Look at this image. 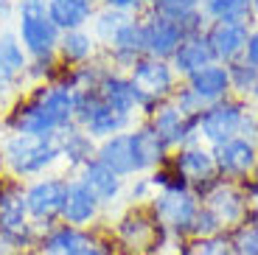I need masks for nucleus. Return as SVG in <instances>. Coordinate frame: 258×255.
<instances>
[{"label": "nucleus", "instance_id": "39448f33", "mask_svg": "<svg viewBox=\"0 0 258 255\" xmlns=\"http://www.w3.org/2000/svg\"><path fill=\"white\" fill-rule=\"evenodd\" d=\"M14 34H17L23 51L28 53V59L53 56L59 48V37H62V31L48 17L45 3H17Z\"/></svg>", "mask_w": 258, "mask_h": 255}, {"label": "nucleus", "instance_id": "58836bf2", "mask_svg": "<svg viewBox=\"0 0 258 255\" xmlns=\"http://www.w3.org/2000/svg\"><path fill=\"white\" fill-rule=\"evenodd\" d=\"M98 6H107V9H115V12L123 14H143L149 9V0H98Z\"/></svg>", "mask_w": 258, "mask_h": 255}, {"label": "nucleus", "instance_id": "a19ab883", "mask_svg": "<svg viewBox=\"0 0 258 255\" xmlns=\"http://www.w3.org/2000/svg\"><path fill=\"white\" fill-rule=\"evenodd\" d=\"M17 3L20 0H0V23H6L17 14Z\"/></svg>", "mask_w": 258, "mask_h": 255}, {"label": "nucleus", "instance_id": "37998d69", "mask_svg": "<svg viewBox=\"0 0 258 255\" xmlns=\"http://www.w3.org/2000/svg\"><path fill=\"white\" fill-rule=\"evenodd\" d=\"M20 3H45V0H20Z\"/></svg>", "mask_w": 258, "mask_h": 255}, {"label": "nucleus", "instance_id": "2f4dec72", "mask_svg": "<svg viewBox=\"0 0 258 255\" xmlns=\"http://www.w3.org/2000/svg\"><path fill=\"white\" fill-rule=\"evenodd\" d=\"M129 17H135V14H123V12H115V9L98 6L96 17H93V23H90V34L96 37V42L104 48V45L118 34V28H121Z\"/></svg>", "mask_w": 258, "mask_h": 255}, {"label": "nucleus", "instance_id": "6e6552de", "mask_svg": "<svg viewBox=\"0 0 258 255\" xmlns=\"http://www.w3.org/2000/svg\"><path fill=\"white\" fill-rule=\"evenodd\" d=\"M247 109H250V101H241L236 96H227L222 101L205 107L200 112V126H197L200 141L213 149V146H219V143L239 138L241 123L247 118Z\"/></svg>", "mask_w": 258, "mask_h": 255}, {"label": "nucleus", "instance_id": "2eb2a0df", "mask_svg": "<svg viewBox=\"0 0 258 255\" xmlns=\"http://www.w3.org/2000/svg\"><path fill=\"white\" fill-rule=\"evenodd\" d=\"M101 213H104V208L98 205V199L87 191V185L82 179L71 174L68 177V191H64V205H62L59 222L79 227V230H96Z\"/></svg>", "mask_w": 258, "mask_h": 255}, {"label": "nucleus", "instance_id": "5701e85b", "mask_svg": "<svg viewBox=\"0 0 258 255\" xmlns=\"http://www.w3.org/2000/svg\"><path fill=\"white\" fill-rule=\"evenodd\" d=\"M56 149H59V157L73 174L79 171L82 166H87L90 160H96V152H98V143L93 141L90 135L84 132L82 126H68L56 135Z\"/></svg>", "mask_w": 258, "mask_h": 255}, {"label": "nucleus", "instance_id": "1a4fd4ad", "mask_svg": "<svg viewBox=\"0 0 258 255\" xmlns=\"http://www.w3.org/2000/svg\"><path fill=\"white\" fill-rule=\"evenodd\" d=\"M64 191H68V177H62V174H45V177L26 182L28 219L39 233L59 222L62 205H64Z\"/></svg>", "mask_w": 258, "mask_h": 255}, {"label": "nucleus", "instance_id": "7c9ffc66", "mask_svg": "<svg viewBox=\"0 0 258 255\" xmlns=\"http://www.w3.org/2000/svg\"><path fill=\"white\" fill-rule=\"evenodd\" d=\"M225 68H227V76H230V93L241 101H252V93L258 87V71L252 65H247L244 59H236Z\"/></svg>", "mask_w": 258, "mask_h": 255}, {"label": "nucleus", "instance_id": "c9c22d12", "mask_svg": "<svg viewBox=\"0 0 258 255\" xmlns=\"http://www.w3.org/2000/svg\"><path fill=\"white\" fill-rule=\"evenodd\" d=\"M123 197L129 199V205H149L152 197H155V188H152L146 174H141V177L129 179V185L123 188Z\"/></svg>", "mask_w": 258, "mask_h": 255}, {"label": "nucleus", "instance_id": "a18cd8bd", "mask_svg": "<svg viewBox=\"0 0 258 255\" xmlns=\"http://www.w3.org/2000/svg\"><path fill=\"white\" fill-rule=\"evenodd\" d=\"M0 31H3V23H0Z\"/></svg>", "mask_w": 258, "mask_h": 255}, {"label": "nucleus", "instance_id": "c756f323", "mask_svg": "<svg viewBox=\"0 0 258 255\" xmlns=\"http://www.w3.org/2000/svg\"><path fill=\"white\" fill-rule=\"evenodd\" d=\"M177 255H239V252H236L230 233H216V236H208V238H185V241H180V252Z\"/></svg>", "mask_w": 258, "mask_h": 255}, {"label": "nucleus", "instance_id": "c03bdc74", "mask_svg": "<svg viewBox=\"0 0 258 255\" xmlns=\"http://www.w3.org/2000/svg\"><path fill=\"white\" fill-rule=\"evenodd\" d=\"M252 101H255V104H258V87H255V93H252Z\"/></svg>", "mask_w": 258, "mask_h": 255}, {"label": "nucleus", "instance_id": "393cba45", "mask_svg": "<svg viewBox=\"0 0 258 255\" xmlns=\"http://www.w3.org/2000/svg\"><path fill=\"white\" fill-rule=\"evenodd\" d=\"M98 3L96 0H45V12L53 20L59 31H79V28H90L96 17Z\"/></svg>", "mask_w": 258, "mask_h": 255}, {"label": "nucleus", "instance_id": "0eeeda50", "mask_svg": "<svg viewBox=\"0 0 258 255\" xmlns=\"http://www.w3.org/2000/svg\"><path fill=\"white\" fill-rule=\"evenodd\" d=\"M200 202H202V208H208L216 216V222L222 224L225 233H230L239 224H244L252 216V211H255V205L250 202L244 185L230 182V179H216V182H211L200 194Z\"/></svg>", "mask_w": 258, "mask_h": 255}, {"label": "nucleus", "instance_id": "72a5a7b5", "mask_svg": "<svg viewBox=\"0 0 258 255\" xmlns=\"http://www.w3.org/2000/svg\"><path fill=\"white\" fill-rule=\"evenodd\" d=\"M230 238L236 244V252L239 255H258V208L252 211V216L244 224L230 230Z\"/></svg>", "mask_w": 258, "mask_h": 255}, {"label": "nucleus", "instance_id": "412c9836", "mask_svg": "<svg viewBox=\"0 0 258 255\" xmlns=\"http://www.w3.org/2000/svg\"><path fill=\"white\" fill-rule=\"evenodd\" d=\"M182 87L191 93L202 107H211V104L222 101V98L233 96L230 93V76H227L225 65H208L202 71H197L194 76L182 79Z\"/></svg>", "mask_w": 258, "mask_h": 255}, {"label": "nucleus", "instance_id": "7ed1b4c3", "mask_svg": "<svg viewBox=\"0 0 258 255\" xmlns=\"http://www.w3.org/2000/svg\"><path fill=\"white\" fill-rule=\"evenodd\" d=\"M126 76H129V82H132V87H135L138 112L143 115V121H146L163 101H171L177 87H180V79H177L171 62L155 59V56H141L132 65V71H129Z\"/></svg>", "mask_w": 258, "mask_h": 255}, {"label": "nucleus", "instance_id": "20e7f679", "mask_svg": "<svg viewBox=\"0 0 258 255\" xmlns=\"http://www.w3.org/2000/svg\"><path fill=\"white\" fill-rule=\"evenodd\" d=\"M110 236L118 244V252L157 255L163 238H166V230L160 227V222H157V216L152 213L149 205H129L115 219Z\"/></svg>", "mask_w": 258, "mask_h": 255}, {"label": "nucleus", "instance_id": "9d476101", "mask_svg": "<svg viewBox=\"0 0 258 255\" xmlns=\"http://www.w3.org/2000/svg\"><path fill=\"white\" fill-rule=\"evenodd\" d=\"M149 208L168 236L185 241L191 236V224L200 213L202 202L194 191H157L149 202Z\"/></svg>", "mask_w": 258, "mask_h": 255}, {"label": "nucleus", "instance_id": "cd10ccee", "mask_svg": "<svg viewBox=\"0 0 258 255\" xmlns=\"http://www.w3.org/2000/svg\"><path fill=\"white\" fill-rule=\"evenodd\" d=\"M56 56L64 68H82L87 62H96L101 56V45L90 34V28H79V31H64L59 37Z\"/></svg>", "mask_w": 258, "mask_h": 255}, {"label": "nucleus", "instance_id": "c85d7f7f", "mask_svg": "<svg viewBox=\"0 0 258 255\" xmlns=\"http://www.w3.org/2000/svg\"><path fill=\"white\" fill-rule=\"evenodd\" d=\"M200 12L208 23L227 20V23H252V3L250 0H200Z\"/></svg>", "mask_w": 258, "mask_h": 255}, {"label": "nucleus", "instance_id": "a878e982", "mask_svg": "<svg viewBox=\"0 0 258 255\" xmlns=\"http://www.w3.org/2000/svg\"><path fill=\"white\" fill-rule=\"evenodd\" d=\"M171 68H174L177 79H188L194 76L197 71L208 68V65H216V56H213L211 45H208L205 34H194V37H185L180 42V48L174 51V56L168 59Z\"/></svg>", "mask_w": 258, "mask_h": 255}, {"label": "nucleus", "instance_id": "473e14b6", "mask_svg": "<svg viewBox=\"0 0 258 255\" xmlns=\"http://www.w3.org/2000/svg\"><path fill=\"white\" fill-rule=\"evenodd\" d=\"M146 177H149V182H152V188H155V194L157 191H191V185L180 177V171L171 166V160H166V163L157 166L155 171H149Z\"/></svg>", "mask_w": 258, "mask_h": 255}, {"label": "nucleus", "instance_id": "ea45409f", "mask_svg": "<svg viewBox=\"0 0 258 255\" xmlns=\"http://www.w3.org/2000/svg\"><path fill=\"white\" fill-rule=\"evenodd\" d=\"M241 59L258 71V28H252V31H250V39H247V45H244V56H241Z\"/></svg>", "mask_w": 258, "mask_h": 255}, {"label": "nucleus", "instance_id": "423d86ee", "mask_svg": "<svg viewBox=\"0 0 258 255\" xmlns=\"http://www.w3.org/2000/svg\"><path fill=\"white\" fill-rule=\"evenodd\" d=\"M76 126H82L93 141L101 143L112 135L129 132L135 126V118L115 112L110 104H104L96 87H82L76 90Z\"/></svg>", "mask_w": 258, "mask_h": 255}, {"label": "nucleus", "instance_id": "f704fd0d", "mask_svg": "<svg viewBox=\"0 0 258 255\" xmlns=\"http://www.w3.org/2000/svg\"><path fill=\"white\" fill-rule=\"evenodd\" d=\"M149 12L163 14V17L180 23L182 17L200 12V0H149Z\"/></svg>", "mask_w": 258, "mask_h": 255}, {"label": "nucleus", "instance_id": "6ab92c4d", "mask_svg": "<svg viewBox=\"0 0 258 255\" xmlns=\"http://www.w3.org/2000/svg\"><path fill=\"white\" fill-rule=\"evenodd\" d=\"M93 238V230H79L64 222H56L53 227L42 230L37 238L34 255H82Z\"/></svg>", "mask_w": 258, "mask_h": 255}, {"label": "nucleus", "instance_id": "e433bc0d", "mask_svg": "<svg viewBox=\"0 0 258 255\" xmlns=\"http://www.w3.org/2000/svg\"><path fill=\"white\" fill-rule=\"evenodd\" d=\"M216 233H225L222 224L216 222V216L208 208H200V213H197V219L191 224V236L188 238H208V236H216Z\"/></svg>", "mask_w": 258, "mask_h": 255}, {"label": "nucleus", "instance_id": "a211bd4d", "mask_svg": "<svg viewBox=\"0 0 258 255\" xmlns=\"http://www.w3.org/2000/svg\"><path fill=\"white\" fill-rule=\"evenodd\" d=\"M28 71V53L23 51L17 34L12 28L0 31V98L17 93L26 84Z\"/></svg>", "mask_w": 258, "mask_h": 255}, {"label": "nucleus", "instance_id": "4468645a", "mask_svg": "<svg viewBox=\"0 0 258 255\" xmlns=\"http://www.w3.org/2000/svg\"><path fill=\"white\" fill-rule=\"evenodd\" d=\"M141 56H146V51H143V23H141V14H138V17H129L118 28L115 37L101 48V59L110 65L112 71L129 73L132 65Z\"/></svg>", "mask_w": 258, "mask_h": 255}, {"label": "nucleus", "instance_id": "dca6fc26", "mask_svg": "<svg viewBox=\"0 0 258 255\" xmlns=\"http://www.w3.org/2000/svg\"><path fill=\"white\" fill-rule=\"evenodd\" d=\"M141 23H143V51L146 56H155V59H171L174 51L180 48L182 37L180 26L174 20L163 17V14H155V12H143L141 14Z\"/></svg>", "mask_w": 258, "mask_h": 255}, {"label": "nucleus", "instance_id": "bb28decb", "mask_svg": "<svg viewBox=\"0 0 258 255\" xmlns=\"http://www.w3.org/2000/svg\"><path fill=\"white\" fill-rule=\"evenodd\" d=\"M98 96L104 98V104H110L115 112H123V115H132V118H138V96H135V87H132V82H129L126 73L121 71H112V68H107V73L101 76V82L96 84Z\"/></svg>", "mask_w": 258, "mask_h": 255}, {"label": "nucleus", "instance_id": "f3484780", "mask_svg": "<svg viewBox=\"0 0 258 255\" xmlns=\"http://www.w3.org/2000/svg\"><path fill=\"white\" fill-rule=\"evenodd\" d=\"M250 23H227V20H213L205 28V39L211 45L213 56L219 65H230L244 56V45L250 39Z\"/></svg>", "mask_w": 258, "mask_h": 255}, {"label": "nucleus", "instance_id": "aec40b11", "mask_svg": "<svg viewBox=\"0 0 258 255\" xmlns=\"http://www.w3.org/2000/svg\"><path fill=\"white\" fill-rule=\"evenodd\" d=\"M73 177H79L84 185H87V191L98 199V205H101L104 211L112 208V205H118L123 199L126 179H121L118 174H112L110 168L104 166V163H98V160H90V163L82 166Z\"/></svg>", "mask_w": 258, "mask_h": 255}, {"label": "nucleus", "instance_id": "4be33fe9", "mask_svg": "<svg viewBox=\"0 0 258 255\" xmlns=\"http://www.w3.org/2000/svg\"><path fill=\"white\" fill-rule=\"evenodd\" d=\"M96 160L104 163L112 174H118L121 179H132V177H141V166H138V157H135V149H132V135L121 132V135H112L107 141L98 143V152Z\"/></svg>", "mask_w": 258, "mask_h": 255}, {"label": "nucleus", "instance_id": "79ce46f5", "mask_svg": "<svg viewBox=\"0 0 258 255\" xmlns=\"http://www.w3.org/2000/svg\"><path fill=\"white\" fill-rule=\"evenodd\" d=\"M252 3V20H258V0H250Z\"/></svg>", "mask_w": 258, "mask_h": 255}, {"label": "nucleus", "instance_id": "ddd939ff", "mask_svg": "<svg viewBox=\"0 0 258 255\" xmlns=\"http://www.w3.org/2000/svg\"><path fill=\"white\" fill-rule=\"evenodd\" d=\"M213 163H216V174L219 179H230V182H247L252 171L258 168V143L247 141V138H233L227 143L213 146Z\"/></svg>", "mask_w": 258, "mask_h": 255}, {"label": "nucleus", "instance_id": "9b49d317", "mask_svg": "<svg viewBox=\"0 0 258 255\" xmlns=\"http://www.w3.org/2000/svg\"><path fill=\"white\" fill-rule=\"evenodd\" d=\"M171 166L180 171V177L191 185V191L200 197L211 182L219 179L216 174V163H213V152L211 146H205L202 141H194V143H185V146L174 149L171 152Z\"/></svg>", "mask_w": 258, "mask_h": 255}, {"label": "nucleus", "instance_id": "f8f14e48", "mask_svg": "<svg viewBox=\"0 0 258 255\" xmlns=\"http://www.w3.org/2000/svg\"><path fill=\"white\" fill-rule=\"evenodd\" d=\"M146 123L160 135V141L166 143L171 152L185 143L200 141L197 126H200V115H185L174 101H163L155 112L146 118Z\"/></svg>", "mask_w": 258, "mask_h": 255}, {"label": "nucleus", "instance_id": "49530a36", "mask_svg": "<svg viewBox=\"0 0 258 255\" xmlns=\"http://www.w3.org/2000/svg\"><path fill=\"white\" fill-rule=\"evenodd\" d=\"M96 3H98V0H96Z\"/></svg>", "mask_w": 258, "mask_h": 255}, {"label": "nucleus", "instance_id": "b1692460", "mask_svg": "<svg viewBox=\"0 0 258 255\" xmlns=\"http://www.w3.org/2000/svg\"><path fill=\"white\" fill-rule=\"evenodd\" d=\"M132 135V149H135V157H138V166H141V174L155 171L157 166H163L168 157H171V149L160 141V135L149 126L146 121L135 123L129 129Z\"/></svg>", "mask_w": 258, "mask_h": 255}, {"label": "nucleus", "instance_id": "f257e3e1", "mask_svg": "<svg viewBox=\"0 0 258 255\" xmlns=\"http://www.w3.org/2000/svg\"><path fill=\"white\" fill-rule=\"evenodd\" d=\"M73 123H76V90L59 82L31 87L3 118L6 132L34 135V138H56Z\"/></svg>", "mask_w": 258, "mask_h": 255}, {"label": "nucleus", "instance_id": "f03ea898", "mask_svg": "<svg viewBox=\"0 0 258 255\" xmlns=\"http://www.w3.org/2000/svg\"><path fill=\"white\" fill-rule=\"evenodd\" d=\"M62 163L56 149V138H34V135L6 132L0 141V166L9 177L28 182V179L53 174Z\"/></svg>", "mask_w": 258, "mask_h": 255}, {"label": "nucleus", "instance_id": "4c0bfd02", "mask_svg": "<svg viewBox=\"0 0 258 255\" xmlns=\"http://www.w3.org/2000/svg\"><path fill=\"white\" fill-rule=\"evenodd\" d=\"M82 255H121V252H118V244L112 241L110 233L93 230V238H90V244H87V249H84Z\"/></svg>", "mask_w": 258, "mask_h": 255}]
</instances>
